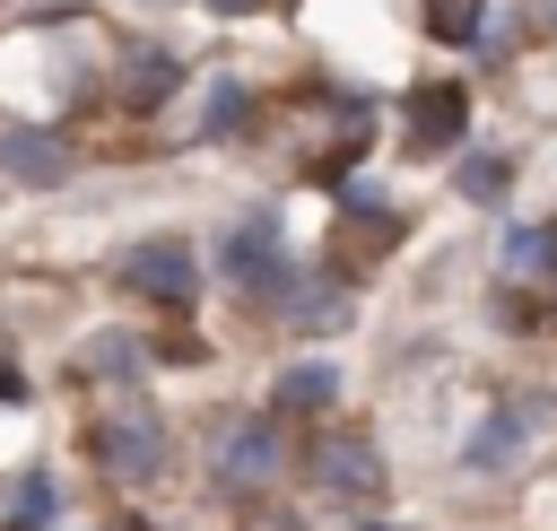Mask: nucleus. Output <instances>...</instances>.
I'll list each match as a JSON object with an SVG mask.
<instances>
[{
	"label": "nucleus",
	"mask_w": 557,
	"mask_h": 531,
	"mask_svg": "<svg viewBox=\"0 0 557 531\" xmlns=\"http://www.w3.org/2000/svg\"><path fill=\"white\" fill-rule=\"evenodd\" d=\"M453 183H461L470 200H496V192H505V157H496V148H470V157L453 165Z\"/></svg>",
	"instance_id": "obj_12"
},
{
	"label": "nucleus",
	"mask_w": 557,
	"mask_h": 531,
	"mask_svg": "<svg viewBox=\"0 0 557 531\" xmlns=\"http://www.w3.org/2000/svg\"><path fill=\"white\" fill-rule=\"evenodd\" d=\"M209 9H226V17H244V9H261V0H209Z\"/></svg>",
	"instance_id": "obj_19"
},
{
	"label": "nucleus",
	"mask_w": 557,
	"mask_h": 531,
	"mask_svg": "<svg viewBox=\"0 0 557 531\" xmlns=\"http://www.w3.org/2000/svg\"><path fill=\"white\" fill-rule=\"evenodd\" d=\"M540 270H548V279H557V218H548V226H540Z\"/></svg>",
	"instance_id": "obj_17"
},
{
	"label": "nucleus",
	"mask_w": 557,
	"mask_h": 531,
	"mask_svg": "<svg viewBox=\"0 0 557 531\" xmlns=\"http://www.w3.org/2000/svg\"><path fill=\"white\" fill-rule=\"evenodd\" d=\"M122 279H131L139 296H157V305H191V296H200V261H191L183 235H148V244H131V252H122Z\"/></svg>",
	"instance_id": "obj_5"
},
{
	"label": "nucleus",
	"mask_w": 557,
	"mask_h": 531,
	"mask_svg": "<svg viewBox=\"0 0 557 531\" xmlns=\"http://www.w3.org/2000/svg\"><path fill=\"white\" fill-rule=\"evenodd\" d=\"M505 261H513V270H540V226H513V235H505Z\"/></svg>",
	"instance_id": "obj_16"
},
{
	"label": "nucleus",
	"mask_w": 557,
	"mask_h": 531,
	"mask_svg": "<svg viewBox=\"0 0 557 531\" xmlns=\"http://www.w3.org/2000/svg\"><path fill=\"white\" fill-rule=\"evenodd\" d=\"M461 122H470L461 78H418V87H409V139H418V148H444Z\"/></svg>",
	"instance_id": "obj_6"
},
{
	"label": "nucleus",
	"mask_w": 557,
	"mask_h": 531,
	"mask_svg": "<svg viewBox=\"0 0 557 531\" xmlns=\"http://www.w3.org/2000/svg\"><path fill=\"white\" fill-rule=\"evenodd\" d=\"M235 113H244V87H235V78H218V87H209V122H200V131H226Z\"/></svg>",
	"instance_id": "obj_15"
},
{
	"label": "nucleus",
	"mask_w": 557,
	"mask_h": 531,
	"mask_svg": "<svg viewBox=\"0 0 557 531\" xmlns=\"http://www.w3.org/2000/svg\"><path fill=\"white\" fill-rule=\"evenodd\" d=\"M52 505H61V496H52V479H44V470H35V479H17V487H9V531H44V522H52Z\"/></svg>",
	"instance_id": "obj_11"
},
{
	"label": "nucleus",
	"mask_w": 557,
	"mask_h": 531,
	"mask_svg": "<svg viewBox=\"0 0 557 531\" xmlns=\"http://www.w3.org/2000/svg\"><path fill=\"white\" fill-rule=\"evenodd\" d=\"M0 400H17V366L9 357H0Z\"/></svg>",
	"instance_id": "obj_18"
},
{
	"label": "nucleus",
	"mask_w": 557,
	"mask_h": 531,
	"mask_svg": "<svg viewBox=\"0 0 557 531\" xmlns=\"http://www.w3.org/2000/svg\"><path fill=\"white\" fill-rule=\"evenodd\" d=\"M87 366H96V374H113V383H131V374H139V348H131L122 331H104V339L87 348Z\"/></svg>",
	"instance_id": "obj_14"
},
{
	"label": "nucleus",
	"mask_w": 557,
	"mask_h": 531,
	"mask_svg": "<svg viewBox=\"0 0 557 531\" xmlns=\"http://www.w3.org/2000/svg\"><path fill=\"white\" fill-rule=\"evenodd\" d=\"M305 479L331 505H366V496H383V444L357 435V427H331V435L305 444Z\"/></svg>",
	"instance_id": "obj_2"
},
{
	"label": "nucleus",
	"mask_w": 557,
	"mask_h": 531,
	"mask_svg": "<svg viewBox=\"0 0 557 531\" xmlns=\"http://www.w3.org/2000/svg\"><path fill=\"white\" fill-rule=\"evenodd\" d=\"M226 279H235V296H252V305L287 296V244H278V218H270V209H252V218L226 235Z\"/></svg>",
	"instance_id": "obj_3"
},
{
	"label": "nucleus",
	"mask_w": 557,
	"mask_h": 531,
	"mask_svg": "<svg viewBox=\"0 0 557 531\" xmlns=\"http://www.w3.org/2000/svg\"><path fill=\"white\" fill-rule=\"evenodd\" d=\"M366 531H392V522H366Z\"/></svg>",
	"instance_id": "obj_20"
},
{
	"label": "nucleus",
	"mask_w": 557,
	"mask_h": 531,
	"mask_svg": "<svg viewBox=\"0 0 557 531\" xmlns=\"http://www.w3.org/2000/svg\"><path fill=\"white\" fill-rule=\"evenodd\" d=\"M522 435H531V409L513 400V409H496V418H487V427L470 435V461H479V470H496V461H505V453H513Z\"/></svg>",
	"instance_id": "obj_10"
},
{
	"label": "nucleus",
	"mask_w": 557,
	"mask_h": 531,
	"mask_svg": "<svg viewBox=\"0 0 557 531\" xmlns=\"http://www.w3.org/2000/svg\"><path fill=\"white\" fill-rule=\"evenodd\" d=\"M426 35L435 44H470L479 35V0H426Z\"/></svg>",
	"instance_id": "obj_13"
},
{
	"label": "nucleus",
	"mask_w": 557,
	"mask_h": 531,
	"mask_svg": "<svg viewBox=\"0 0 557 531\" xmlns=\"http://www.w3.org/2000/svg\"><path fill=\"white\" fill-rule=\"evenodd\" d=\"M87 453H96V470H104V479H122V487H148V479L165 470L174 435H165V418H157L148 400H113V409L96 418Z\"/></svg>",
	"instance_id": "obj_1"
},
{
	"label": "nucleus",
	"mask_w": 557,
	"mask_h": 531,
	"mask_svg": "<svg viewBox=\"0 0 557 531\" xmlns=\"http://www.w3.org/2000/svg\"><path fill=\"white\" fill-rule=\"evenodd\" d=\"M209 479H226V487L278 479V427H270V409H261V418H226V427L209 435Z\"/></svg>",
	"instance_id": "obj_4"
},
{
	"label": "nucleus",
	"mask_w": 557,
	"mask_h": 531,
	"mask_svg": "<svg viewBox=\"0 0 557 531\" xmlns=\"http://www.w3.org/2000/svg\"><path fill=\"white\" fill-rule=\"evenodd\" d=\"M174 78H183V61H174V52H157V44H139V52L122 61V78H113V87H122V104H157Z\"/></svg>",
	"instance_id": "obj_9"
},
{
	"label": "nucleus",
	"mask_w": 557,
	"mask_h": 531,
	"mask_svg": "<svg viewBox=\"0 0 557 531\" xmlns=\"http://www.w3.org/2000/svg\"><path fill=\"white\" fill-rule=\"evenodd\" d=\"M339 400V366H322V357H296L278 383H270V418H313V409H331Z\"/></svg>",
	"instance_id": "obj_7"
},
{
	"label": "nucleus",
	"mask_w": 557,
	"mask_h": 531,
	"mask_svg": "<svg viewBox=\"0 0 557 531\" xmlns=\"http://www.w3.org/2000/svg\"><path fill=\"white\" fill-rule=\"evenodd\" d=\"M0 165H9L17 183H44V192H52V183H70L78 157H70L52 131H0Z\"/></svg>",
	"instance_id": "obj_8"
}]
</instances>
